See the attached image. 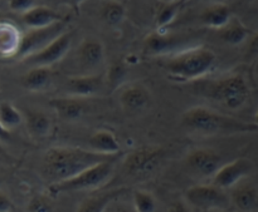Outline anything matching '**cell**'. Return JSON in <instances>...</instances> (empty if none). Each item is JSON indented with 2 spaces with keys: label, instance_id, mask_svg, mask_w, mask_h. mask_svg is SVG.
I'll list each match as a JSON object with an SVG mask.
<instances>
[{
  "label": "cell",
  "instance_id": "cell-28",
  "mask_svg": "<svg viewBox=\"0 0 258 212\" xmlns=\"http://www.w3.org/2000/svg\"><path fill=\"white\" fill-rule=\"evenodd\" d=\"M126 17V9L121 3L110 2L102 8V19L110 27H118L122 24Z\"/></svg>",
  "mask_w": 258,
  "mask_h": 212
},
{
  "label": "cell",
  "instance_id": "cell-27",
  "mask_svg": "<svg viewBox=\"0 0 258 212\" xmlns=\"http://www.w3.org/2000/svg\"><path fill=\"white\" fill-rule=\"evenodd\" d=\"M24 121L22 113L9 102L0 103V123L8 131L17 128Z\"/></svg>",
  "mask_w": 258,
  "mask_h": 212
},
{
  "label": "cell",
  "instance_id": "cell-16",
  "mask_svg": "<svg viewBox=\"0 0 258 212\" xmlns=\"http://www.w3.org/2000/svg\"><path fill=\"white\" fill-rule=\"evenodd\" d=\"M22 38L17 25L8 20H0V57H17Z\"/></svg>",
  "mask_w": 258,
  "mask_h": 212
},
{
  "label": "cell",
  "instance_id": "cell-37",
  "mask_svg": "<svg viewBox=\"0 0 258 212\" xmlns=\"http://www.w3.org/2000/svg\"><path fill=\"white\" fill-rule=\"evenodd\" d=\"M10 140V131H8L7 128L3 127V125L0 123V141L5 142V141Z\"/></svg>",
  "mask_w": 258,
  "mask_h": 212
},
{
  "label": "cell",
  "instance_id": "cell-17",
  "mask_svg": "<svg viewBox=\"0 0 258 212\" xmlns=\"http://www.w3.org/2000/svg\"><path fill=\"white\" fill-rule=\"evenodd\" d=\"M128 190L126 187H120L113 188L107 192H102L101 195L91 196V197L85 198L80 203L76 212H106L113 202H116Z\"/></svg>",
  "mask_w": 258,
  "mask_h": 212
},
{
  "label": "cell",
  "instance_id": "cell-35",
  "mask_svg": "<svg viewBox=\"0 0 258 212\" xmlns=\"http://www.w3.org/2000/svg\"><path fill=\"white\" fill-rule=\"evenodd\" d=\"M248 55L249 57H258V33L252 37L248 44Z\"/></svg>",
  "mask_w": 258,
  "mask_h": 212
},
{
  "label": "cell",
  "instance_id": "cell-8",
  "mask_svg": "<svg viewBox=\"0 0 258 212\" xmlns=\"http://www.w3.org/2000/svg\"><path fill=\"white\" fill-rule=\"evenodd\" d=\"M165 156L164 148L158 146H143L126 156L123 170L133 176H143L153 172Z\"/></svg>",
  "mask_w": 258,
  "mask_h": 212
},
{
  "label": "cell",
  "instance_id": "cell-12",
  "mask_svg": "<svg viewBox=\"0 0 258 212\" xmlns=\"http://www.w3.org/2000/svg\"><path fill=\"white\" fill-rule=\"evenodd\" d=\"M106 84L105 78L95 74H82L70 78L66 83V88L75 98H86L97 95Z\"/></svg>",
  "mask_w": 258,
  "mask_h": 212
},
{
  "label": "cell",
  "instance_id": "cell-15",
  "mask_svg": "<svg viewBox=\"0 0 258 212\" xmlns=\"http://www.w3.org/2000/svg\"><path fill=\"white\" fill-rule=\"evenodd\" d=\"M20 18H22V22L29 29H42V28H47L53 24H57V23L64 22V18L62 14L50 9V8L44 7V5H37L32 10L23 14Z\"/></svg>",
  "mask_w": 258,
  "mask_h": 212
},
{
  "label": "cell",
  "instance_id": "cell-22",
  "mask_svg": "<svg viewBox=\"0 0 258 212\" xmlns=\"http://www.w3.org/2000/svg\"><path fill=\"white\" fill-rule=\"evenodd\" d=\"M179 39L169 33L156 32L149 35L145 40V54L161 55L169 54L178 45Z\"/></svg>",
  "mask_w": 258,
  "mask_h": 212
},
{
  "label": "cell",
  "instance_id": "cell-26",
  "mask_svg": "<svg viewBox=\"0 0 258 212\" xmlns=\"http://www.w3.org/2000/svg\"><path fill=\"white\" fill-rule=\"evenodd\" d=\"M249 35H251V30L246 25L242 24L239 20L232 19V22L223 29L221 37L224 43L236 47V45H239L246 42Z\"/></svg>",
  "mask_w": 258,
  "mask_h": 212
},
{
  "label": "cell",
  "instance_id": "cell-29",
  "mask_svg": "<svg viewBox=\"0 0 258 212\" xmlns=\"http://www.w3.org/2000/svg\"><path fill=\"white\" fill-rule=\"evenodd\" d=\"M181 9V3L174 2L169 3V4L163 5L160 8V10L156 14L155 24L156 28H158V32H164L166 27H168L170 23L174 22L176 17H178L179 12Z\"/></svg>",
  "mask_w": 258,
  "mask_h": 212
},
{
  "label": "cell",
  "instance_id": "cell-19",
  "mask_svg": "<svg viewBox=\"0 0 258 212\" xmlns=\"http://www.w3.org/2000/svg\"><path fill=\"white\" fill-rule=\"evenodd\" d=\"M53 82V70L50 67H33L22 78V85L29 92H43Z\"/></svg>",
  "mask_w": 258,
  "mask_h": 212
},
{
  "label": "cell",
  "instance_id": "cell-11",
  "mask_svg": "<svg viewBox=\"0 0 258 212\" xmlns=\"http://www.w3.org/2000/svg\"><path fill=\"white\" fill-rule=\"evenodd\" d=\"M222 158L214 151L208 150V148H198L186 156V165L190 168L191 172L201 177H212L218 172Z\"/></svg>",
  "mask_w": 258,
  "mask_h": 212
},
{
  "label": "cell",
  "instance_id": "cell-34",
  "mask_svg": "<svg viewBox=\"0 0 258 212\" xmlns=\"http://www.w3.org/2000/svg\"><path fill=\"white\" fill-rule=\"evenodd\" d=\"M168 212H190V208H189V205L185 202V201H175V202L171 203L169 206Z\"/></svg>",
  "mask_w": 258,
  "mask_h": 212
},
{
  "label": "cell",
  "instance_id": "cell-20",
  "mask_svg": "<svg viewBox=\"0 0 258 212\" xmlns=\"http://www.w3.org/2000/svg\"><path fill=\"white\" fill-rule=\"evenodd\" d=\"M88 143H90V150L100 155L118 156L120 152V142L111 131H96L90 137Z\"/></svg>",
  "mask_w": 258,
  "mask_h": 212
},
{
  "label": "cell",
  "instance_id": "cell-33",
  "mask_svg": "<svg viewBox=\"0 0 258 212\" xmlns=\"http://www.w3.org/2000/svg\"><path fill=\"white\" fill-rule=\"evenodd\" d=\"M13 210H14L13 201L7 193L0 190V212H12Z\"/></svg>",
  "mask_w": 258,
  "mask_h": 212
},
{
  "label": "cell",
  "instance_id": "cell-24",
  "mask_svg": "<svg viewBox=\"0 0 258 212\" xmlns=\"http://www.w3.org/2000/svg\"><path fill=\"white\" fill-rule=\"evenodd\" d=\"M204 25L214 29H224L232 22V10L226 4H214L201 14Z\"/></svg>",
  "mask_w": 258,
  "mask_h": 212
},
{
  "label": "cell",
  "instance_id": "cell-18",
  "mask_svg": "<svg viewBox=\"0 0 258 212\" xmlns=\"http://www.w3.org/2000/svg\"><path fill=\"white\" fill-rule=\"evenodd\" d=\"M231 202L237 210L253 212L258 208V188L253 183L241 182L233 188Z\"/></svg>",
  "mask_w": 258,
  "mask_h": 212
},
{
  "label": "cell",
  "instance_id": "cell-10",
  "mask_svg": "<svg viewBox=\"0 0 258 212\" xmlns=\"http://www.w3.org/2000/svg\"><path fill=\"white\" fill-rule=\"evenodd\" d=\"M253 165L247 158H237L232 162L226 163L218 170L212 178V185L221 190L234 188L251 173Z\"/></svg>",
  "mask_w": 258,
  "mask_h": 212
},
{
  "label": "cell",
  "instance_id": "cell-14",
  "mask_svg": "<svg viewBox=\"0 0 258 212\" xmlns=\"http://www.w3.org/2000/svg\"><path fill=\"white\" fill-rule=\"evenodd\" d=\"M78 63L85 70H93L105 60V47L97 39H85L78 48Z\"/></svg>",
  "mask_w": 258,
  "mask_h": 212
},
{
  "label": "cell",
  "instance_id": "cell-30",
  "mask_svg": "<svg viewBox=\"0 0 258 212\" xmlns=\"http://www.w3.org/2000/svg\"><path fill=\"white\" fill-rule=\"evenodd\" d=\"M134 212H156V200L154 195L145 190L133 192Z\"/></svg>",
  "mask_w": 258,
  "mask_h": 212
},
{
  "label": "cell",
  "instance_id": "cell-25",
  "mask_svg": "<svg viewBox=\"0 0 258 212\" xmlns=\"http://www.w3.org/2000/svg\"><path fill=\"white\" fill-rule=\"evenodd\" d=\"M128 64L126 59H117L110 65L106 74V87L108 92H115L125 82L128 73Z\"/></svg>",
  "mask_w": 258,
  "mask_h": 212
},
{
  "label": "cell",
  "instance_id": "cell-39",
  "mask_svg": "<svg viewBox=\"0 0 258 212\" xmlns=\"http://www.w3.org/2000/svg\"><path fill=\"white\" fill-rule=\"evenodd\" d=\"M0 153H5V152H4V150H3L2 147H0Z\"/></svg>",
  "mask_w": 258,
  "mask_h": 212
},
{
  "label": "cell",
  "instance_id": "cell-1",
  "mask_svg": "<svg viewBox=\"0 0 258 212\" xmlns=\"http://www.w3.org/2000/svg\"><path fill=\"white\" fill-rule=\"evenodd\" d=\"M118 156H105L80 147H52L44 153L42 176L50 185L64 182L83 171Z\"/></svg>",
  "mask_w": 258,
  "mask_h": 212
},
{
  "label": "cell",
  "instance_id": "cell-7",
  "mask_svg": "<svg viewBox=\"0 0 258 212\" xmlns=\"http://www.w3.org/2000/svg\"><path fill=\"white\" fill-rule=\"evenodd\" d=\"M66 32V23H57L50 27L42 28V29H30L25 33L22 38L19 50H18L17 59L24 60L27 58L32 57L35 53L44 49L47 45L54 39H57L60 34Z\"/></svg>",
  "mask_w": 258,
  "mask_h": 212
},
{
  "label": "cell",
  "instance_id": "cell-23",
  "mask_svg": "<svg viewBox=\"0 0 258 212\" xmlns=\"http://www.w3.org/2000/svg\"><path fill=\"white\" fill-rule=\"evenodd\" d=\"M25 127L34 138H45L52 133L53 122L49 116L40 111H30L25 115Z\"/></svg>",
  "mask_w": 258,
  "mask_h": 212
},
{
  "label": "cell",
  "instance_id": "cell-5",
  "mask_svg": "<svg viewBox=\"0 0 258 212\" xmlns=\"http://www.w3.org/2000/svg\"><path fill=\"white\" fill-rule=\"evenodd\" d=\"M207 94L227 110L237 111L248 100L249 87L243 75L233 74L212 83Z\"/></svg>",
  "mask_w": 258,
  "mask_h": 212
},
{
  "label": "cell",
  "instance_id": "cell-31",
  "mask_svg": "<svg viewBox=\"0 0 258 212\" xmlns=\"http://www.w3.org/2000/svg\"><path fill=\"white\" fill-rule=\"evenodd\" d=\"M28 212H53V203L45 195H37L30 198L27 206Z\"/></svg>",
  "mask_w": 258,
  "mask_h": 212
},
{
  "label": "cell",
  "instance_id": "cell-36",
  "mask_svg": "<svg viewBox=\"0 0 258 212\" xmlns=\"http://www.w3.org/2000/svg\"><path fill=\"white\" fill-rule=\"evenodd\" d=\"M106 212H134V211L128 210L127 207H125V206H122V205H116V203L113 202Z\"/></svg>",
  "mask_w": 258,
  "mask_h": 212
},
{
  "label": "cell",
  "instance_id": "cell-3",
  "mask_svg": "<svg viewBox=\"0 0 258 212\" xmlns=\"http://www.w3.org/2000/svg\"><path fill=\"white\" fill-rule=\"evenodd\" d=\"M181 123L190 132L206 136L251 132L258 130L256 125L244 123L206 107H194L188 110L183 115Z\"/></svg>",
  "mask_w": 258,
  "mask_h": 212
},
{
  "label": "cell",
  "instance_id": "cell-21",
  "mask_svg": "<svg viewBox=\"0 0 258 212\" xmlns=\"http://www.w3.org/2000/svg\"><path fill=\"white\" fill-rule=\"evenodd\" d=\"M49 105L64 121H76L85 113V104L80 98H54L49 100Z\"/></svg>",
  "mask_w": 258,
  "mask_h": 212
},
{
  "label": "cell",
  "instance_id": "cell-2",
  "mask_svg": "<svg viewBox=\"0 0 258 212\" xmlns=\"http://www.w3.org/2000/svg\"><path fill=\"white\" fill-rule=\"evenodd\" d=\"M217 55L206 47H196L178 53L163 63L169 78L175 82H190L206 77L214 69Z\"/></svg>",
  "mask_w": 258,
  "mask_h": 212
},
{
  "label": "cell",
  "instance_id": "cell-38",
  "mask_svg": "<svg viewBox=\"0 0 258 212\" xmlns=\"http://www.w3.org/2000/svg\"><path fill=\"white\" fill-rule=\"evenodd\" d=\"M254 125L258 126V110H257V112H256V117H254Z\"/></svg>",
  "mask_w": 258,
  "mask_h": 212
},
{
  "label": "cell",
  "instance_id": "cell-41",
  "mask_svg": "<svg viewBox=\"0 0 258 212\" xmlns=\"http://www.w3.org/2000/svg\"><path fill=\"white\" fill-rule=\"evenodd\" d=\"M219 212H224V211H219Z\"/></svg>",
  "mask_w": 258,
  "mask_h": 212
},
{
  "label": "cell",
  "instance_id": "cell-13",
  "mask_svg": "<svg viewBox=\"0 0 258 212\" xmlns=\"http://www.w3.org/2000/svg\"><path fill=\"white\" fill-rule=\"evenodd\" d=\"M150 92L141 84H130L120 93V104L127 113L143 112L150 104Z\"/></svg>",
  "mask_w": 258,
  "mask_h": 212
},
{
  "label": "cell",
  "instance_id": "cell-40",
  "mask_svg": "<svg viewBox=\"0 0 258 212\" xmlns=\"http://www.w3.org/2000/svg\"><path fill=\"white\" fill-rule=\"evenodd\" d=\"M0 183H2V178H0Z\"/></svg>",
  "mask_w": 258,
  "mask_h": 212
},
{
  "label": "cell",
  "instance_id": "cell-6",
  "mask_svg": "<svg viewBox=\"0 0 258 212\" xmlns=\"http://www.w3.org/2000/svg\"><path fill=\"white\" fill-rule=\"evenodd\" d=\"M184 198L189 206L203 211H224L231 205V197L224 190L212 183L191 186L185 191Z\"/></svg>",
  "mask_w": 258,
  "mask_h": 212
},
{
  "label": "cell",
  "instance_id": "cell-4",
  "mask_svg": "<svg viewBox=\"0 0 258 212\" xmlns=\"http://www.w3.org/2000/svg\"><path fill=\"white\" fill-rule=\"evenodd\" d=\"M118 157L108 160L106 162L98 163L88 170L83 171L76 177L64 182L50 185L48 187L50 195H59L67 192H80V191H93L98 190L105 186L113 177L116 167V161Z\"/></svg>",
  "mask_w": 258,
  "mask_h": 212
},
{
  "label": "cell",
  "instance_id": "cell-9",
  "mask_svg": "<svg viewBox=\"0 0 258 212\" xmlns=\"http://www.w3.org/2000/svg\"><path fill=\"white\" fill-rule=\"evenodd\" d=\"M73 32H64L60 34L57 39L53 40L49 45L42 49L40 52L35 53L32 57L27 58L23 62L32 64L33 67H50L53 64L60 62L63 58L70 52L71 44H72Z\"/></svg>",
  "mask_w": 258,
  "mask_h": 212
},
{
  "label": "cell",
  "instance_id": "cell-32",
  "mask_svg": "<svg viewBox=\"0 0 258 212\" xmlns=\"http://www.w3.org/2000/svg\"><path fill=\"white\" fill-rule=\"evenodd\" d=\"M8 5H9V9L12 10V12L18 13V14H20V17H22L23 14H25V13H28L29 10H32L33 8L37 7L38 4L34 0H10V2L8 3Z\"/></svg>",
  "mask_w": 258,
  "mask_h": 212
}]
</instances>
